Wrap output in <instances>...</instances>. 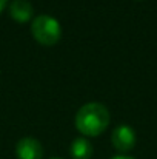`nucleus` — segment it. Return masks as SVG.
I'll return each mask as SVG.
<instances>
[{
    "instance_id": "1",
    "label": "nucleus",
    "mask_w": 157,
    "mask_h": 159,
    "mask_svg": "<svg viewBox=\"0 0 157 159\" xmlns=\"http://www.w3.org/2000/svg\"><path fill=\"white\" fill-rule=\"evenodd\" d=\"M111 122L109 110L100 102H89L79 108L76 114V128L85 138L102 134Z\"/></svg>"
},
{
    "instance_id": "2",
    "label": "nucleus",
    "mask_w": 157,
    "mask_h": 159,
    "mask_svg": "<svg viewBox=\"0 0 157 159\" xmlns=\"http://www.w3.org/2000/svg\"><path fill=\"white\" fill-rule=\"evenodd\" d=\"M31 33L33 37L45 47H52L59 43L62 37V26L60 23L48 14L37 16L31 23Z\"/></svg>"
},
{
    "instance_id": "3",
    "label": "nucleus",
    "mask_w": 157,
    "mask_h": 159,
    "mask_svg": "<svg viewBox=\"0 0 157 159\" xmlns=\"http://www.w3.org/2000/svg\"><path fill=\"white\" fill-rule=\"evenodd\" d=\"M111 141H112V145L117 152L120 153H126V152H131L136 145V131L129 127V125H119L114 128L112 131V136H111Z\"/></svg>"
},
{
    "instance_id": "4",
    "label": "nucleus",
    "mask_w": 157,
    "mask_h": 159,
    "mask_svg": "<svg viewBox=\"0 0 157 159\" xmlns=\"http://www.w3.org/2000/svg\"><path fill=\"white\" fill-rule=\"evenodd\" d=\"M15 155L19 159H43V147L39 139L26 136L17 142Z\"/></svg>"
},
{
    "instance_id": "5",
    "label": "nucleus",
    "mask_w": 157,
    "mask_h": 159,
    "mask_svg": "<svg viewBox=\"0 0 157 159\" xmlns=\"http://www.w3.org/2000/svg\"><path fill=\"white\" fill-rule=\"evenodd\" d=\"M33 14L34 8L28 0H12V3L9 5V16L19 23L29 22L33 19Z\"/></svg>"
},
{
    "instance_id": "6",
    "label": "nucleus",
    "mask_w": 157,
    "mask_h": 159,
    "mask_svg": "<svg viewBox=\"0 0 157 159\" xmlns=\"http://www.w3.org/2000/svg\"><path fill=\"white\" fill-rule=\"evenodd\" d=\"M93 144L85 138H76L72 142H71V148H69V153H71V158L72 159H91L93 156Z\"/></svg>"
},
{
    "instance_id": "7",
    "label": "nucleus",
    "mask_w": 157,
    "mask_h": 159,
    "mask_svg": "<svg viewBox=\"0 0 157 159\" xmlns=\"http://www.w3.org/2000/svg\"><path fill=\"white\" fill-rule=\"evenodd\" d=\"M8 2H9V0H0V12L3 11V8L6 6V3H8Z\"/></svg>"
},
{
    "instance_id": "8",
    "label": "nucleus",
    "mask_w": 157,
    "mask_h": 159,
    "mask_svg": "<svg viewBox=\"0 0 157 159\" xmlns=\"http://www.w3.org/2000/svg\"><path fill=\"white\" fill-rule=\"evenodd\" d=\"M112 159H136V158H131V156H125V155H119V156H114Z\"/></svg>"
},
{
    "instance_id": "9",
    "label": "nucleus",
    "mask_w": 157,
    "mask_h": 159,
    "mask_svg": "<svg viewBox=\"0 0 157 159\" xmlns=\"http://www.w3.org/2000/svg\"><path fill=\"white\" fill-rule=\"evenodd\" d=\"M51 159H62V158H51Z\"/></svg>"
}]
</instances>
